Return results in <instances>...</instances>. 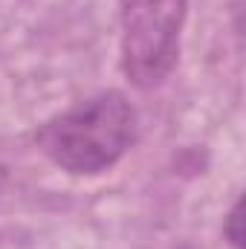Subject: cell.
Instances as JSON below:
<instances>
[{"label": "cell", "instance_id": "6da1fadb", "mask_svg": "<svg viewBox=\"0 0 246 249\" xmlns=\"http://www.w3.org/2000/svg\"><path fill=\"white\" fill-rule=\"evenodd\" d=\"M35 142L61 171L96 177L136 142V110L119 90H107L44 122Z\"/></svg>", "mask_w": 246, "mask_h": 249}, {"label": "cell", "instance_id": "7a4b0ae2", "mask_svg": "<svg viewBox=\"0 0 246 249\" xmlns=\"http://www.w3.org/2000/svg\"><path fill=\"white\" fill-rule=\"evenodd\" d=\"M188 0H119L122 70L139 90L159 87L180 58Z\"/></svg>", "mask_w": 246, "mask_h": 249}, {"label": "cell", "instance_id": "3957f363", "mask_svg": "<svg viewBox=\"0 0 246 249\" xmlns=\"http://www.w3.org/2000/svg\"><path fill=\"white\" fill-rule=\"evenodd\" d=\"M244 203L238 200L235 206H232V212L226 214V223H223V238L232 244L235 249H241L244 247V232H241V223H244Z\"/></svg>", "mask_w": 246, "mask_h": 249}]
</instances>
